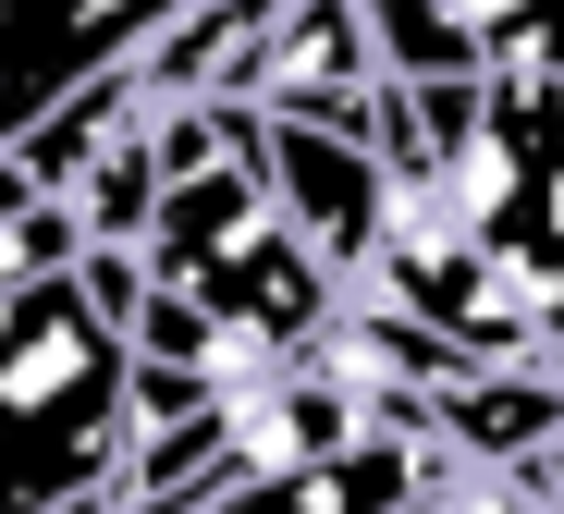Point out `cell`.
<instances>
[{
    "label": "cell",
    "instance_id": "obj_3",
    "mask_svg": "<svg viewBox=\"0 0 564 514\" xmlns=\"http://www.w3.org/2000/svg\"><path fill=\"white\" fill-rule=\"evenodd\" d=\"M172 13H0V147L50 135L86 86H111L160 50Z\"/></svg>",
    "mask_w": 564,
    "mask_h": 514
},
{
    "label": "cell",
    "instance_id": "obj_4",
    "mask_svg": "<svg viewBox=\"0 0 564 514\" xmlns=\"http://www.w3.org/2000/svg\"><path fill=\"white\" fill-rule=\"evenodd\" d=\"M430 478H442V453H430V441L368 429V441H344V453H332V466H307V478L234 490L221 514H417V502H430Z\"/></svg>",
    "mask_w": 564,
    "mask_h": 514
},
{
    "label": "cell",
    "instance_id": "obj_6",
    "mask_svg": "<svg viewBox=\"0 0 564 514\" xmlns=\"http://www.w3.org/2000/svg\"><path fill=\"white\" fill-rule=\"evenodd\" d=\"M0 172H13V147H0Z\"/></svg>",
    "mask_w": 564,
    "mask_h": 514
},
{
    "label": "cell",
    "instance_id": "obj_1",
    "mask_svg": "<svg viewBox=\"0 0 564 514\" xmlns=\"http://www.w3.org/2000/svg\"><path fill=\"white\" fill-rule=\"evenodd\" d=\"M135 453V319L86 270L0 306V514H123Z\"/></svg>",
    "mask_w": 564,
    "mask_h": 514
},
{
    "label": "cell",
    "instance_id": "obj_2",
    "mask_svg": "<svg viewBox=\"0 0 564 514\" xmlns=\"http://www.w3.org/2000/svg\"><path fill=\"white\" fill-rule=\"evenodd\" d=\"M491 135L516 160L503 258H516V294H528L540 368H564V13H516V37L491 62Z\"/></svg>",
    "mask_w": 564,
    "mask_h": 514
},
{
    "label": "cell",
    "instance_id": "obj_5",
    "mask_svg": "<svg viewBox=\"0 0 564 514\" xmlns=\"http://www.w3.org/2000/svg\"><path fill=\"white\" fill-rule=\"evenodd\" d=\"M86 258H99V233H86L74 196H50V184H25V172H0V306H25V294L74 282Z\"/></svg>",
    "mask_w": 564,
    "mask_h": 514
}]
</instances>
